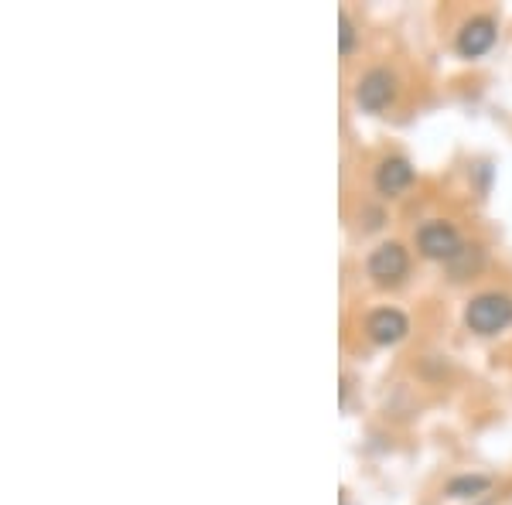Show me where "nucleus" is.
I'll return each instance as SVG.
<instances>
[{"mask_svg": "<svg viewBox=\"0 0 512 505\" xmlns=\"http://www.w3.org/2000/svg\"><path fill=\"white\" fill-rule=\"evenodd\" d=\"M338 28H342V31H338V52L352 55V48H355V24H352V18L345 11L338 14Z\"/></svg>", "mask_w": 512, "mask_h": 505, "instance_id": "9", "label": "nucleus"}, {"mask_svg": "<svg viewBox=\"0 0 512 505\" xmlns=\"http://www.w3.org/2000/svg\"><path fill=\"white\" fill-rule=\"evenodd\" d=\"M465 325L475 335H499L512 325V297L506 294H478L465 308Z\"/></svg>", "mask_w": 512, "mask_h": 505, "instance_id": "1", "label": "nucleus"}, {"mask_svg": "<svg viewBox=\"0 0 512 505\" xmlns=\"http://www.w3.org/2000/svg\"><path fill=\"white\" fill-rule=\"evenodd\" d=\"M407 270H410V256L400 243H383L369 256V277H373L379 287L400 284V280L407 277Z\"/></svg>", "mask_w": 512, "mask_h": 505, "instance_id": "3", "label": "nucleus"}, {"mask_svg": "<svg viewBox=\"0 0 512 505\" xmlns=\"http://www.w3.org/2000/svg\"><path fill=\"white\" fill-rule=\"evenodd\" d=\"M414 185V168H410L407 157H386L376 168V188L383 195H400Z\"/></svg>", "mask_w": 512, "mask_h": 505, "instance_id": "7", "label": "nucleus"}, {"mask_svg": "<svg viewBox=\"0 0 512 505\" xmlns=\"http://www.w3.org/2000/svg\"><path fill=\"white\" fill-rule=\"evenodd\" d=\"M417 246H420V253H424L427 260H448V263L461 250H465V246H461L458 229H454L451 222H444V219H434V222H427V226H420Z\"/></svg>", "mask_w": 512, "mask_h": 505, "instance_id": "2", "label": "nucleus"}, {"mask_svg": "<svg viewBox=\"0 0 512 505\" xmlns=\"http://www.w3.org/2000/svg\"><path fill=\"white\" fill-rule=\"evenodd\" d=\"M489 478L485 475H465V478H454V482L448 485V495L451 499H475V495L489 492Z\"/></svg>", "mask_w": 512, "mask_h": 505, "instance_id": "8", "label": "nucleus"}, {"mask_svg": "<svg viewBox=\"0 0 512 505\" xmlns=\"http://www.w3.org/2000/svg\"><path fill=\"white\" fill-rule=\"evenodd\" d=\"M495 45V21L492 18H472L458 31V52L465 59H478Z\"/></svg>", "mask_w": 512, "mask_h": 505, "instance_id": "6", "label": "nucleus"}, {"mask_svg": "<svg viewBox=\"0 0 512 505\" xmlns=\"http://www.w3.org/2000/svg\"><path fill=\"white\" fill-rule=\"evenodd\" d=\"M342 505H345V502H342Z\"/></svg>", "mask_w": 512, "mask_h": 505, "instance_id": "10", "label": "nucleus"}, {"mask_svg": "<svg viewBox=\"0 0 512 505\" xmlns=\"http://www.w3.org/2000/svg\"><path fill=\"white\" fill-rule=\"evenodd\" d=\"M393 96H396V79H393V72H386V69L366 72L362 82H359V89H355V99H359V106L366 113L386 110Z\"/></svg>", "mask_w": 512, "mask_h": 505, "instance_id": "4", "label": "nucleus"}, {"mask_svg": "<svg viewBox=\"0 0 512 505\" xmlns=\"http://www.w3.org/2000/svg\"><path fill=\"white\" fill-rule=\"evenodd\" d=\"M407 314L403 311H396V308H379L369 314V321H366V331H369V338H373L376 345H393V342H400L403 335H407Z\"/></svg>", "mask_w": 512, "mask_h": 505, "instance_id": "5", "label": "nucleus"}]
</instances>
